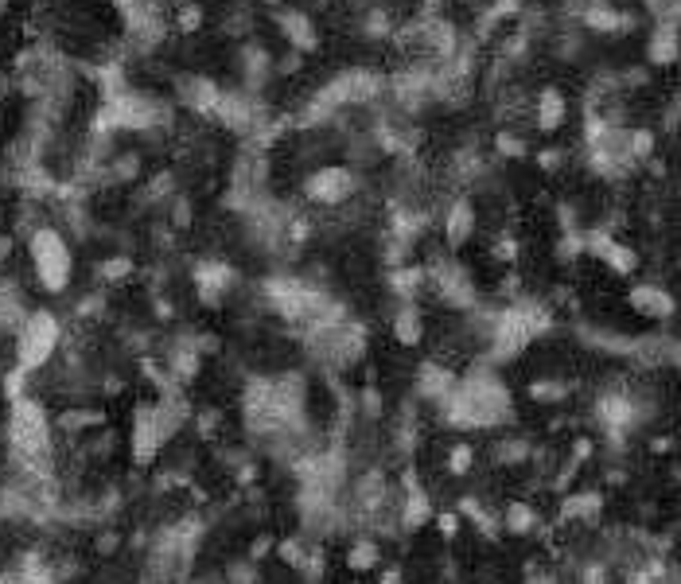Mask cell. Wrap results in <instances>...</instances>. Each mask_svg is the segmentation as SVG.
Segmentation results:
<instances>
[{"label": "cell", "mask_w": 681, "mask_h": 584, "mask_svg": "<svg viewBox=\"0 0 681 584\" xmlns=\"http://www.w3.org/2000/svg\"><path fill=\"white\" fill-rule=\"evenodd\" d=\"M24 250H28V269H32V281L47 296H63L74 281V246L71 238L63 234V226L55 222H36L24 238Z\"/></svg>", "instance_id": "6da1fadb"}, {"label": "cell", "mask_w": 681, "mask_h": 584, "mask_svg": "<svg viewBox=\"0 0 681 584\" xmlns=\"http://www.w3.org/2000/svg\"><path fill=\"white\" fill-rule=\"evenodd\" d=\"M16 339V366L24 374H36L43 366L51 363L63 347V324L51 308H32L28 320L20 324V331L12 335Z\"/></svg>", "instance_id": "7a4b0ae2"}, {"label": "cell", "mask_w": 681, "mask_h": 584, "mask_svg": "<svg viewBox=\"0 0 681 584\" xmlns=\"http://www.w3.org/2000/svg\"><path fill=\"white\" fill-rule=\"evenodd\" d=\"M300 191H304V199L312 203V207H347L355 195L362 191V176L355 168H347V164H323L316 168L308 180L300 183Z\"/></svg>", "instance_id": "3957f363"}, {"label": "cell", "mask_w": 681, "mask_h": 584, "mask_svg": "<svg viewBox=\"0 0 681 584\" xmlns=\"http://www.w3.org/2000/svg\"><path fill=\"white\" fill-rule=\"evenodd\" d=\"M646 55L654 67H674L681 59V28L674 20H662L654 32H650V43H646Z\"/></svg>", "instance_id": "277c9868"}, {"label": "cell", "mask_w": 681, "mask_h": 584, "mask_svg": "<svg viewBox=\"0 0 681 584\" xmlns=\"http://www.w3.org/2000/svg\"><path fill=\"white\" fill-rule=\"evenodd\" d=\"M565 117H569V102H565V94H561L557 86L541 90L538 106H534V125H538L541 133H557V129L565 125Z\"/></svg>", "instance_id": "5b68a950"}, {"label": "cell", "mask_w": 681, "mask_h": 584, "mask_svg": "<svg viewBox=\"0 0 681 584\" xmlns=\"http://www.w3.org/2000/svg\"><path fill=\"white\" fill-rule=\"evenodd\" d=\"M475 207H471V199H456L452 207H448V215H444V238L452 242V246H464L467 238L475 234Z\"/></svg>", "instance_id": "8992f818"}, {"label": "cell", "mask_w": 681, "mask_h": 584, "mask_svg": "<svg viewBox=\"0 0 681 584\" xmlns=\"http://www.w3.org/2000/svg\"><path fill=\"white\" fill-rule=\"evenodd\" d=\"M631 308H635V312H643L646 320H666V316H674V300H670V292L650 289V285L631 292Z\"/></svg>", "instance_id": "52a82bcc"}, {"label": "cell", "mask_w": 681, "mask_h": 584, "mask_svg": "<svg viewBox=\"0 0 681 584\" xmlns=\"http://www.w3.org/2000/svg\"><path fill=\"white\" fill-rule=\"evenodd\" d=\"M506 522H510V530H514V534H526V530L534 526V511H530V507H510Z\"/></svg>", "instance_id": "ba28073f"}, {"label": "cell", "mask_w": 681, "mask_h": 584, "mask_svg": "<svg viewBox=\"0 0 681 584\" xmlns=\"http://www.w3.org/2000/svg\"><path fill=\"white\" fill-rule=\"evenodd\" d=\"M8 8H12V0H0V20L8 16Z\"/></svg>", "instance_id": "9c48e42d"}]
</instances>
